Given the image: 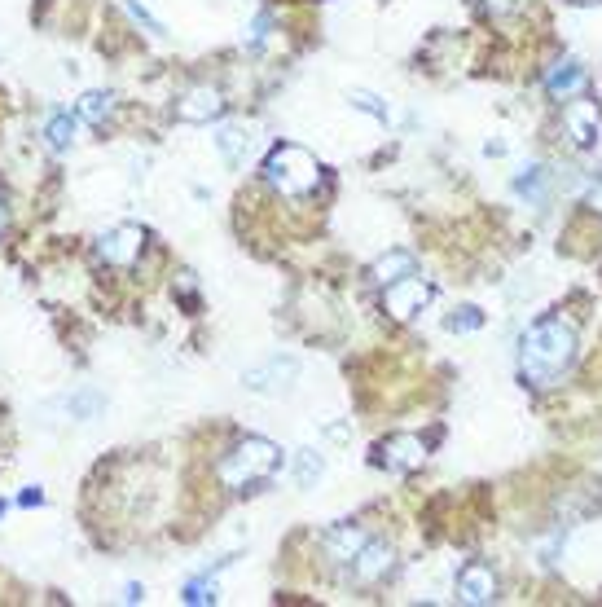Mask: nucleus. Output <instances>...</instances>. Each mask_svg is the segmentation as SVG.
I'll use <instances>...</instances> for the list:
<instances>
[{
  "label": "nucleus",
  "instance_id": "obj_1",
  "mask_svg": "<svg viewBox=\"0 0 602 607\" xmlns=\"http://www.w3.org/2000/svg\"><path fill=\"white\" fill-rule=\"evenodd\" d=\"M576 357V330L563 317H545L519 344V379L532 388H554Z\"/></svg>",
  "mask_w": 602,
  "mask_h": 607
},
{
  "label": "nucleus",
  "instance_id": "obj_2",
  "mask_svg": "<svg viewBox=\"0 0 602 607\" xmlns=\"http://www.w3.org/2000/svg\"><path fill=\"white\" fill-rule=\"evenodd\" d=\"M264 176L277 194L286 198H304L321 185V163L312 159L304 146H277L269 159H264Z\"/></svg>",
  "mask_w": 602,
  "mask_h": 607
},
{
  "label": "nucleus",
  "instance_id": "obj_3",
  "mask_svg": "<svg viewBox=\"0 0 602 607\" xmlns=\"http://www.w3.org/2000/svg\"><path fill=\"white\" fill-rule=\"evenodd\" d=\"M277 467H282V449L264 436H247L225 462H220V480H225L229 489H247V484L277 476Z\"/></svg>",
  "mask_w": 602,
  "mask_h": 607
},
{
  "label": "nucleus",
  "instance_id": "obj_4",
  "mask_svg": "<svg viewBox=\"0 0 602 607\" xmlns=\"http://www.w3.org/2000/svg\"><path fill=\"white\" fill-rule=\"evenodd\" d=\"M431 295H436V291H431V282H427V278H414V273H409V278L383 286V308L396 317V322H409V317H418L422 308L431 304Z\"/></svg>",
  "mask_w": 602,
  "mask_h": 607
},
{
  "label": "nucleus",
  "instance_id": "obj_5",
  "mask_svg": "<svg viewBox=\"0 0 602 607\" xmlns=\"http://www.w3.org/2000/svg\"><path fill=\"white\" fill-rule=\"evenodd\" d=\"M422 462H427V440L422 436L400 432V436H387L383 445H378V467L396 471V476H409V471H418Z\"/></svg>",
  "mask_w": 602,
  "mask_h": 607
},
{
  "label": "nucleus",
  "instance_id": "obj_6",
  "mask_svg": "<svg viewBox=\"0 0 602 607\" xmlns=\"http://www.w3.org/2000/svg\"><path fill=\"white\" fill-rule=\"evenodd\" d=\"M141 247H146V229L141 225H115L110 234H102L97 242V256L106 264H115V269H128V264L141 260Z\"/></svg>",
  "mask_w": 602,
  "mask_h": 607
},
{
  "label": "nucleus",
  "instance_id": "obj_7",
  "mask_svg": "<svg viewBox=\"0 0 602 607\" xmlns=\"http://www.w3.org/2000/svg\"><path fill=\"white\" fill-rule=\"evenodd\" d=\"M295 379H299L295 357H269L264 366H251L247 374H242V383H247L251 392H282V388H291Z\"/></svg>",
  "mask_w": 602,
  "mask_h": 607
},
{
  "label": "nucleus",
  "instance_id": "obj_8",
  "mask_svg": "<svg viewBox=\"0 0 602 607\" xmlns=\"http://www.w3.org/2000/svg\"><path fill=\"white\" fill-rule=\"evenodd\" d=\"M176 115H181L185 124H211V119L225 115V93H220L216 84L189 88V93L181 97V106H176Z\"/></svg>",
  "mask_w": 602,
  "mask_h": 607
},
{
  "label": "nucleus",
  "instance_id": "obj_9",
  "mask_svg": "<svg viewBox=\"0 0 602 607\" xmlns=\"http://www.w3.org/2000/svg\"><path fill=\"white\" fill-rule=\"evenodd\" d=\"M457 599L471 603V607H484L497 599V572L488 564H466L457 572Z\"/></svg>",
  "mask_w": 602,
  "mask_h": 607
},
{
  "label": "nucleus",
  "instance_id": "obj_10",
  "mask_svg": "<svg viewBox=\"0 0 602 607\" xmlns=\"http://www.w3.org/2000/svg\"><path fill=\"white\" fill-rule=\"evenodd\" d=\"M396 564V550L387 546V542H365L361 550H356V559H352V577L361 581V586H374V581H383L387 572H392Z\"/></svg>",
  "mask_w": 602,
  "mask_h": 607
},
{
  "label": "nucleus",
  "instance_id": "obj_11",
  "mask_svg": "<svg viewBox=\"0 0 602 607\" xmlns=\"http://www.w3.org/2000/svg\"><path fill=\"white\" fill-rule=\"evenodd\" d=\"M563 124H567V137H572V146H594L598 141V102H589V97H576V102L563 106Z\"/></svg>",
  "mask_w": 602,
  "mask_h": 607
},
{
  "label": "nucleus",
  "instance_id": "obj_12",
  "mask_svg": "<svg viewBox=\"0 0 602 607\" xmlns=\"http://www.w3.org/2000/svg\"><path fill=\"white\" fill-rule=\"evenodd\" d=\"M370 537H365V528L361 524H339L334 533L326 537V555L334 559V564H352L356 559V550H361Z\"/></svg>",
  "mask_w": 602,
  "mask_h": 607
},
{
  "label": "nucleus",
  "instance_id": "obj_13",
  "mask_svg": "<svg viewBox=\"0 0 602 607\" xmlns=\"http://www.w3.org/2000/svg\"><path fill=\"white\" fill-rule=\"evenodd\" d=\"M581 84H585V66L572 62V58H563L550 75H545V93H550V97H572Z\"/></svg>",
  "mask_w": 602,
  "mask_h": 607
},
{
  "label": "nucleus",
  "instance_id": "obj_14",
  "mask_svg": "<svg viewBox=\"0 0 602 607\" xmlns=\"http://www.w3.org/2000/svg\"><path fill=\"white\" fill-rule=\"evenodd\" d=\"M409 273H414V256H409V251H387L383 260H374L370 278H374L378 286H392V282H400V278H409Z\"/></svg>",
  "mask_w": 602,
  "mask_h": 607
},
{
  "label": "nucleus",
  "instance_id": "obj_15",
  "mask_svg": "<svg viewBox=\"0 0 602 607\" xmlns=\"http://www.w3.org/2000/svg\"><path fill=\"white\" fill-rule=\"evenodd\" d=\"M216 146H220V154H225L229 168H238V163L247 159V150H251V128H247V124H229V128H220Z\"/></svg>",
  "mask_w": 602,
  "mask_h": 607
},
{
  "label": "nucleus",
  "instance_id": "obj_16",
  "mask_svg": "<svg viewBox=\"0 0 602 607\" xmlns=\"http://www.w3.org/2000/svg\"><path fill=\"white\" fill-rule=\"evenodd\" d=\"M75 115H80V124H106V119L115 115V93L93 88V93H84L80 102H75Z\"/></svg>",
  "mask_w": 602,
  "mask_h": 607
},
{
  "label": "nucleus",
  "instance_id": "obj_17",
  "mask_svg": "<svg viewBox=\"0 0 602 607\" xmlns=\"http://www.w3.org/2000/svg\"><path fill=\"white\" fill-rule=\"evenodd\" d=\"M44 137H49V146L53 150H71L75 146V137H80V115H53L49 119V128H44Z\"/></svg>",
  "mask_w": 602,
  "mask_h": 607
},
{
  "label": "nucleus",
  "instance_id": "obj_18",
  "mask_svg": "<svg viewBox=\"0 0 602 607\" xmlns=\"http://www.w3.org/2000/svg\"><path fill=\"white\" fill-rule=\"evenodd\" d=\"M515 190L528 198V203H541V198H545V168H541V163H528V168L515 176Z\"/></svg>",
  "mask_w": 602,
  "mask_h": 607
},
{
  "label": "nucleus",
  "instance_id": "obj_19",
  "mask_svg": "<svg viewBox=\"0 0 602 607\" xmlns=\"http://www.w3.org/2000/svg\"><path fill=\"white\" fill-rule=\"evenodd\" d=\"M321 471H326V462H321L317 449H299V454H295V476H299L304 489H312V484L321 480Z\"/></svg>",
  "mask_w": 602,
  "mask_h": 607
},
{
  "label": "nucleus",
  "instance_id": "obj_20",
  "mask_svg": "<svg viewBox=\"0 0 602 607\" xmlns=\"http://www.w3.org/2000/svg\"><path fill=\"white\" fill-rule=\"evenodd\" d=\"M444 326H449L453 335H471V330L484 326V313H479V308H453L449 322H444Z\"/></svg>",
  "mask_w": 602,
  "mask_h": 607
},
{
  "label": "nucleus",
  "instance_id": "obj_21",
  "mask_svg": "<svg viewBox=\"0 0 602 607\" xmlns=\"http://www.w3.org/2000/svg\"><path fill=\"white\" fill-rule=\"evenodd\" d=\"M124 5H128V14H132V18H137V22H141V27H146V31H150V36H163V22H159V18H154V14H150V9H146V5H141V0H124Z\"/></svg>",
  "mask_w": 602,
  "mask_h": 607
},
{
  "label": "nucleus",
  "instance_id": "obj_22",
  "mask_svg": "<svg viewBox=\"0 0 602 607\" xmlns=\"http://www.w3.org/2000/svg\"><path fill=\"white\" fill-rule=\"evenodd\" d=\"M185 603H216V581H189L185 586Z\"/></svg>",
  "mask_w": 602,
  "mask_h": 607
},
{
  "label": "nucleus",
  "instance_id": "obj_23",
  "mask_svg": "<svg viewBox=\"0 0 602 607\" xmlns=\"http://www.w3.org/2000/svg\"><path fill=\"white\" fill-rule=\"evenodd\" d=\"M352 106H356V110H365V115H374V119H387V106L378 102L374 93H352Z\"/></svg>",
  "mask_w": 602,
  "mask_h": 607
},
{
  "label": "nucleus",
  "instance_id": "obj_24",
  "mask_svg": "<svg viewBox=\"0 0 602 607\" xmlns=\"http://www.w3.org/2000/svg\"><path fill=\"white\" fill-rule=\"evenodd\" d=\"M479 5H484L493 18H501V14H515V9H519V0H479Z\"/></svg>",
  "mask_w": 602,
  "mask_h": 607
},
{
  "label": "nucleus",
  "instance_id": "obj_25",
  "mask_svg": "<svg viewBox=\"0 0 602 607\" xmlns=\"http://www.w3.org/2000/svg\"><path fill=\"white\" fill-rule=\"evenodd\" d=\"M269 22H273L269 14H260V18H255V22H251V40H255V44H260L264 36H269Z\"/></svg>",
  "mask_w": 602,
  "mask_h": 607
},
{
  "label": "nucleus",
  "instance_id": "obj_26",
  "mask_svg": "<svg viewBox=\"0 0 602 607\" xmlns=\"http://www.w3.org/2000/svg\"><path fill=\"white\" fill-rule=\"evenodd\" d=\"M589 207H594V212L602 216V181L594 185V190H589Z\"/></svg>",
  "mask_w": 602,
  "mask_h": 607
},
{
  "label": "nucleus",
  "instance_id": "obj_27",
  "mask_svg": "<svg viewBox=\"0 0 602 607\" xmlns=\"http://www.w3.org/2000/svg\"><path fill=\"white\" fill-rule=\"evenodd\" d=\"M40 498H44L40 489H27V493H22V506H40Z\"/></svg>",
  "mask_w": 602,
  "mask_h": 607
},
{
  "label": "nucleus",
  "instance_id": "obj_28",
  "mask_svg": "<svg viewBox=\"0 0 602 607\" xmlns=\"http://www.w3.org/2000/svg\"><path fill=\"white\" fill-rule=\"evenodd\" d=\"M5 225H9V212H5V203H0V234H5Z\"/></svg>",
  "mask_w": 602,
  "mask_h": 607
},
{
  "label": "nucleus",
  "instance_id": "obj_29",
  "mask_svg": "<svg viewBox=\"0 0 602 607\" xmlns=\"http://www.w3.org/2000/svg\"><path fill=\"white\" fill-rule=\"evenodd\" d=\"M572 5H598V0H572Z\"/></svg>",
  "mask_w": 602,
  "mask_h": 607
}]
</instances>
